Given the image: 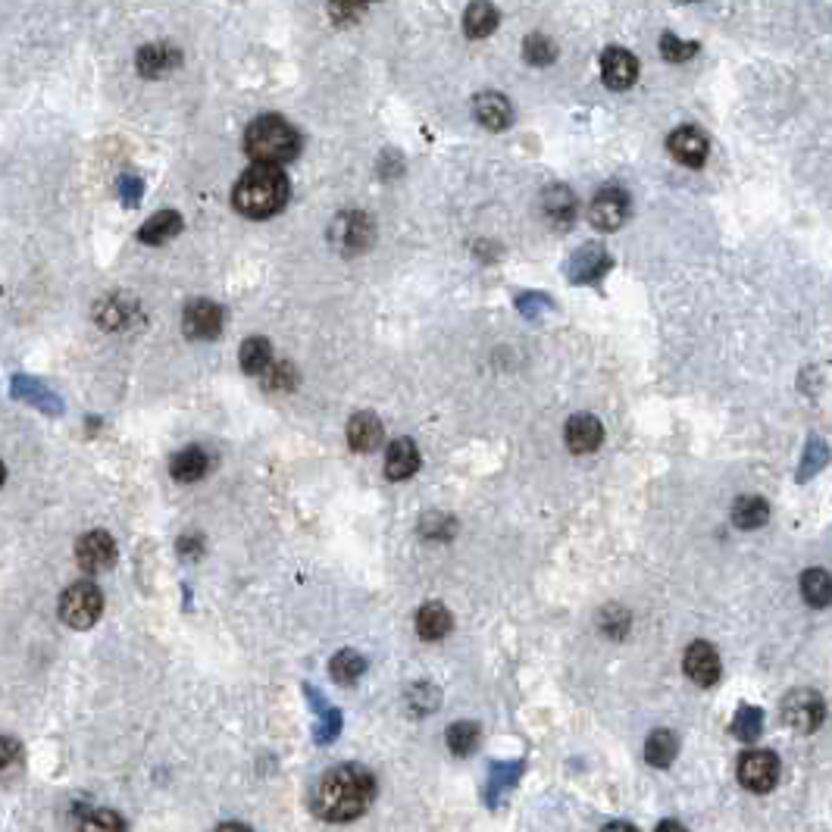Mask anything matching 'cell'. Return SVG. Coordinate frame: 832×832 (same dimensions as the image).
Listing matches in <instances>:
<instances>
[{
	"instance_id": "obj_1",
	"label": "cell",
	"mask_w": 832,
	"mask_h": 832,
	"mask_svg": "<svg viewBox=\"0 0 832 832\" xmlns=\"http://www.w3.org/2000/svg\"><path fill=\"white\" fill-rule=\"evenodd\" d=\"M376 779L366 767L345 764L320 776L313 789V811L326 823H348L357 820L366 807L373 804Z\"/></svg>"
},
{
	"instance_id": "obj_2",
	"label": "cell",
	"mask_w": 832,
	"mask_h": 832,
	"mask_svg": "<svg viewBox=\"0 0 832 832\" xmlns=\"http://www.w3.org/2000/svg\"><path fill=\"white\" fill-rule=\"evenodd\" d=\"M285 201H288V179L276 166L248 169L232 191L235 210L251 219H266V216L279 213L285 207Z\"/></svg>"
},
{
	"instance_id": "obj_3",
	"label": "cell",
	"mask_w": 832,
	"mask_h": 832,
	"mask_svg": "<svg viewBox=\"0 0 832 832\" xmlns=\"http://www.w3.org/2000/svg\"><path fill=\"white\" fill-rule=\"evenodd\" d=\"M244 151L257 166H282L288 160H295L301 151V135L282 116H260L248 126L244 135Z\"/></svg>"
},
{
	"instance_id": "obj_4",
	"label": "cell",
	"mask_w": 832,
	"mask_h": 832,
	"mask_svg": "<svg viewBox=\"0 0 832 832\" xmlns=\"http://www.w3.org/2000/svg\"><path fill=\"white\" fill-rule=\"evenodd\" d=\"M101 610H104V595L94 582L69 585V589L63 592V598H60V617L72 629L94 626L97 620H101Z\"/></svg>"
},
{
	"instance_id": "obj_5",
	"label": "cell",
	"mask_w": 832,
	"mask_h": 832,
	"mask_svg": "<svg viewBox=\"0 0 832 832\" xmlns=\"http://www.w3.org/2000/svg\"><path fill=\"white\" fill-rule=\"evenodd\" d=\"M629 216V194L623 188H601L589 207L592 226L601 232H614L626 223Z\"/></svg>"
},
{
	"instance_id": "obj_6",
	"label": "cell",
	"mask_w": 832,
	"mask_h": 832,
	"mask_svg": "<svg viewBox=\"0 0 832 832\" xmlns=\"http://www.w3.org/2000/svg\"><path fill=\"white\" fill-rule=\"evenodd\" d=\"M739 779L748 792H770L779 779V761L773 751H748L739 761Z\"/></svg>"
},
{
	"instance_id": "obj_7",
	"label": "cell",
	"mask_w": 832,
	"mask_h": 832,
	"mask_svg": "<svg viewBox=\"0 0 832 832\" xmlns=\"http://www.w3.org/2000/svg\"><path fill=\"white\" fill-rule=\"evenodd\" d=\"M782 720L798 732H814L823 723V698L811 689H798L782 701Z\"/></svg>"
},
{
	"instance_id": "obj_8",
	"label": "cell",
	"mask_w": 832,
	"mask_h": 832,
	"mask_svg": "<svg viewBox=\"0 0 832 832\" xmlns=\"http://www.w3.org/2000/svg\"><path fill=\"white\" fill-rule=\"evenodd\" d=\"M182 329L194 341L216 338L219 332H223V310H219V304H213L207 298L191 301L185 307V313H182Z\"/></svg>"
},
{
	"instance_id": "obj_9",
	"label": "cell",
	"mask_w": 832,
	"mask_h": 832,
	"mask_svg": "<svg viewBox=\"0 0 832 832\" xmlns=\"http://www.w3.org/2000/svg\"><path fill=\"white\" fill-rule=\"evenodd\" d=\"M76 560H79V567L85 573H104L113 567V560H116V545H113V538L107 532H88L79 538V545H76Z\"/></svg>"
},
{
	"instance_id": "obj_10",
	"label": "cell",
	"mask_w": 832,
	"mask_h": 832,
	"mask_svg": "<svg viewBox=\"0 0 832 832\" xmlns=\"http://www.w3.org/2000/svg\"><path fill=\"white\" fill-rule=\"evenodd\" d=\"M682 670L685 676H689L695 685H714L720 679V654L714 645H707V642H692L689 648H685V657H682Z\"/></svg>"
},
{
	"instance_id": "obj_11",
	"label": "cell",
	"mask_w": 832,
	"mask_h": 832,
	"mask_svg": "<svg viewBox=\"0 0 832 832\" xmlns=\"http://www.w3.org/2000/svg\"><path fill=\"white\" fill-rule=\"evenodd\" d=\"M332 238L338 241V248L348 251V254L366 251V248H370V241H373L370 216H366V213H341L335 219V226H332Z\"/></svg>"
},
{
	"instance_id": "obj_12",
	"label": "cell",
	"mask_w": 832,
	"mask_h": 832,
	"mask_svg": "<svg viewBox=\"0 0 832 832\" xmlns=\"http://www.w3.org/2000/svg\"><path fill=\"white\" fill-rule=\"evenodd\" d=\"M667 148H670V154H673L679 163H685V166H704L707 151H711V141L704 138L701 129L682 126V129H676V132L670 135Z\"/></svg>"
},
{
	"instance_id": "obj_13",
	"label": "cell",
	"mask_w": 832,
	"mask_h": 832,
	"mask_svg": "<svg viewBox=\"0 0 832 832\" xmlns=\"http://www.w3.org/2000/svg\"><path fill=\"white\" fill-rule=\"evenodd\" d=\"M601 76H604L607 88L623 91L639 79V63H635V57L629 51H623V47H610V51H604V57H601Z\"/></svg>"
},
{
	"instance_id": "obj_14",
	"label": "cell",
	"mask_w": 832,
	"mask_h": 832,
	"mask_svg": "<svg viewBox=\"0 0 832 832\" xmlns=\"http://www.w3.org/2000/svg\"><path fill=\"white\" fill-rule=\"evenodd\" d=\"M135 63H138V72L144 79H160L182 63V54H179V47H173V44H144L138 51V57H135Z\"/></svg>"
},
{
	"instance_id": "obj_15",
	"label": "cell",
	"mask_w": 832,
	"mask_h": 832,
	"mask_svg": "<svg viewBox=\"0 0 832 832\" xmlns=\"http://www.w3.org/2000/svg\"><path fill=\"white\" fill-rule=\"evenodd\" d=\"M564 438H567V445H570V451H573V454H592V451L601 445L604 429H601V423L595 420V416H589V413H576V416H570V423H567Z\"/></svg>"
},
{
	"instance_id": "obj_16",
	"label": "cell",
	"mask_w": 832,
	"mask_h": 832,
	"mask_svg": "<svg viewBox=\"0 0 832 832\" xmlns=\"http://www.w3.org/2000/svg\"><path fill=\"white\" fill-rule=\"evenodd\" d=\"M416 470H420V451H416V445L410 442V438H398V442H391V448L385 454V476L391 482H404Z\"/></svg>"
},
{
	"instance_id": "obj_17",
	"label": "cell",
	"mask_w": 832,
	"mask_h": 832,
	"mask_svg": "<svg viewBox=\"0 0 832 832\" xmlns=\"http://www.w3.org/2000/svg\"><path fill=\"white\" fill-rule=\"evenodd\" d=\"M473 113H476V119L482 122V126L492 129V132H504V129L510 126V122H513L510 104L504 101V94H495V91L479 94L476 104H473Z\"/></svg>"
},
{
	"instance_id": "obj_18",
	"label": "cell",
	"mask_w": 832,
	"mask_h": 832,
	"mask_svg": "<svg viewBox=\"0 0 832 832\" xmlns=\"http://www.w3.org/2000/svg\"><path fill=\"white\" fill-rule=\"evenodd\" d=\"M348 442L354 451L370 454L382 445V423L376 413H354L348 423Z\"/></svg>"
},
{
	"instance_id": "obj_19",
	"label": "cell",
	"mask_w": 832,
	"mask_h": 832,
	"mask_svg": "<svg viewBox=\"0 0 832 832\" xmlns=\"http://www.w3.org/2000/svg\"><path fill=\"white\" fill-rule=\"evenodd\" d=\"M451 614H448V607L445 604H423L420 607V614H416V632H420V639L426 642H438V639H445V635L451 632Z\"/></svg>"
},
{
	"instance_id": "obj_20",
	"label": "cell",
	"mask_w": 832,
	"mask_h": 832,
	"mask_svg": "<svg viewBox=\"0 0 832 832\" xmlns=\"http://www.w3.org/2000/svg\"><path fill=\"white\" fill-rule=\"evenodd\" d=\"M13 395L19 401H29L35 407H41L44 413H60L63 410V404H60V398L54 395V391L44 388L38 379H29V376H16L13 379Z\"/></svg>"
},
{
	"instance_id": "obj_21",
	"label": "cell",
	"mask_w": 832,
	"mask_h": 832,
	"mask_svg": "<svg viewBox=\"0 0 832 832\" xmlns=\"http://www.w3.org/2000/svg\"><path fill=\"white\" fill-rule=\"evenodd\" d=\"M179 232H182V216L176 210H160V213H154L148 223L141 226L138 238L144 244H166L169 238H176Z\"/></svg>"
},
{
	"instance_id": "obj_22",
	"label": "cell",
	"mask_w": 832,
	"mask_h": 832,
	"mask_svg": "<svg viewBox=\"0 0 832 832\" xmlns=\"http://www.w3.org/2000/svg\"><path fill=\"white\" fill-rule=\"evenodd\" d=\"M542 210H545V216L551 219L554 226H570V219L576 216V198H573V191L564 188V185L548 188L545 198H542Z\"/></svg>"
},
{
	"instance_id": "obj_23",
	"label": "cell",
	"mask_w": 832,
	"mask_h": 832,
	"mask_svg": "<svg viewBox=\"0 0 832 832\" xmlns=\"http://www.w3.org/2000/svg\"><path fill=\"white\" fill-rule=\"evenodd\" d=\"M207 467H210L207 454H204L201 448H194V445L185 448V451H179V454L173 457V463H169V470H173V479H179V482H198V479H204Z\"/></svg>"
},
{
	"instance_id": "obj_24",
	"label": "cell",
	"mask_w": 832,
	"mask_h": 832,
	"mask_svg": "<svg viewBox=\"0 0 832 832\" xmlns=\"http://www.w3.org/2000/svg\"><path fill=\"white\" fill-rule=\"evenodd\" d=\"M767 520H770V504L764 498L745 495V498H739L736 504H732V523H736L739 529H757V526H764Z\"/></svg>"
},
{
	"instance_id": "obj_25",
	"label": "cell",
	"mask_w": 832,
	"mask_h": 832,
	"mask_svg": "<svg viewBox=\"0 0 832 832\" xmlns=\"http://www.w3.org/2000/svg\"><path fill=\"white\" fill-rule=\"evenodd\" d=\"M273 366V348L266 338H248L241 345V370L251 376H263Z\"/></svg>"
},
{
	"instance_id": "obj_26",
	"label": "cell",
	"mask_w": 832,
	"mask_h": 832,
	"mask_svg": "<svg viewBox=\"0 0 832 832\" xmlns=\"http://www.w3.org/2000/svg\"><path fill=\"white\" fill-rule=\"evenodd\" d=\"M676 751H679V742H676V736H673L670 729L651 732L648 742H645V757H648L651 767H667V764H673Z\"/></svg>"
},
{
	"instance_id": "obj_27",
	"label": "cell",
	"mask_w": 832,
	"mask_h": 832,
	"mask_svg": "<svg viewBox=\"0 0 832 832\" xmlns=\"http://www.w3.org/2000/svg\"><path fill=\"white\" fill-rule=\"evenodd\" d=\"M463 29L470 38H485L498 29V10L492 4H470L463 16Z\"/></svg>"
},
{
	"instance_id": "obj_28",
	"label": "cell",
	"mask_w": 832,
	"mask_h": 832,
	"mask_svg": "<svg viewBox=\"0 0 832 832\" xmlns=\"http://www.w3.org/2000/svg\"><path fill=\"white\" fill-rule=\"evenodd\" d=\"M801 595L807 604H814V607H826L829 598H832V579L826 570H807L801 576Z\"/></svg>"
},
{
	"instance_id": "obj_29",
	"label": "cell",
	"mask_w": 832,
	"mask_h": 832,
	"mask_svg": "<svg viewBox=\"0 0 832 832\" xmlns=\"http://www.w3.org/2000/svg\"><path fill=\"white\" fill-rule=\"evenodd\" d=\"M363 670H366V660L357 651H338L332 657V664H329L332 679L341 682V685H354L363 676Z\"/></svg>"
},
{
	"instance_id": "obj_30",
	"label": "cell",
	"mask_w": 832,
	"mask_h": 832,
	"mask_svg": "<svg viewBox=\"0 0 832 832\" xmlns=\"http://www.w3.org/2000/svg\"><path fill=\"white\" fill-rule=\"evenodd\" d=\"M607 254L598 248V244H589V248L585 251H579L576 254V260H573V279L576 282H582V279H595V276H601L604 269H607Z\"/></svg>"
},
{
	"instance_id": "obj_31",
	"label": "cell",
	"mask_w": 832,
	"mask_h": 832,
	"mask_svg": "<svg viewBox=\"0 0 832 832\" xmlns=\"http://www.w3.org/2000/svg\"><path fill=\"white\" fill-rule=\"evenodd\" d=\"M523 57L532 66H548V63L557 60V44L545 35H529L526 44H523Z\"/></svg>"
},
{
	"instance_id": "obj_32",
	"label": "cell",
	"mask_w": 832,
	"mask_h": 832,
	"mask_svg": "<svg viewBox=\"0 0 832 832\" xmlns=\"http://www.w3.org/2000/svg\"><path fill=\"white\" fill-rule=\"evenodd\" d=\"M476 745H479V726L476 723L463 720V723H454L448 729V748L454 754H470Z\"/></svg>"
},
{
	"instance_id": "obj_33",
	"label": "cell",
	"mask_w": 832,
	"mask_h": 832,
	"mask_svg": "<svg viewBox=\"0 0 832 832\" xmlns=\"http://www.w3.org/2000/svg\"><path fill=\"white\" fill-rule=\"evenodd\" d=\"M660 54H664L670 63H682V60H689V57H695L698 54V44L695 41H679L676 35H664L660 38Z\"/></svg>"
},
{
	"instance_id": "obj_34",
	"label": "cell",
	"mask_w": 832,
	"mask_h": 832,
	"mask_svg": "<svg viewBox=\"0 0 832 832\" xmlns=\"http://www.w3.org/2000/svg\"><path fill=\"white\" fill-rule=\"evenodd\" d=\"M79 832H126V826L113 811H94L82 820Z\"/></svg>"
},
{
	"instance_id": "obj_35",
	"label": "cell",
	"mask_w": 832,
	"mask_h": 832,
	"mask_svg": "<svg viewBox=\"0 0 832 832\" xmlns=\"http://www.w3.org/2000/svg\"><path fill=\"white\" fill-rule=\"evenodd\" d=\"M266 385L273 388V391H288V388H295L298 382V373H295V366L291 363H276V366H269V370L263 373Z\"/></svg>"
},
{
	"instance_id": "obj_36",
	"label": "cell",
	"mask_w": 832,
	"mask_h": 832,
	"mask_svg": "<svg viewBox=\"0 0 832 832\" xmlns=\"http://www.w3.org/2000/svg\"><path fill=\"white\" fill-rule=\"evenodd\" d=\"M761 711H754V707H742L736 714V723H732V732H736L739 739H754L757 732H761Z\"/></svg>"
},
{
	"instance_id": "obj_37",
	"label": "cell",
	"mask_w": 832,
	"mask_h": 832,
	"mask_svg": "<svg viewBox=\"0 0 832 832\" xmlns=\"http://www.w3.org/2000/svg\"><path fill=\"white\" fill-rule=\"evenodd\" d=\"M22 764V748L13 739H0V779H7Z\"/></svg>"
},
{
	"instance_id": "obj_38",
	"label": "cell",
	"mask_w": 832,
	"mask_h": 832,
	"mask_svg": "<svg viewBox=\"0 0 832 832\" xmlns=\"http://www.w3.org/2000/svg\"><path fill=\"white\" fill-rule=\"evenodd\" d=\"M97 320H101V326H107V329H116V326H122L129 320V310L122 307V301L110 298L104 307H97Z\"/></svg>"
},
{
	"instance_id": "obj_39",
	"label": "cell",
	"mask_w": 832,
	"mask_h": 832,
	"mask_svg": "<svg viewBox=\"0 0 832 832\" xmlns=\"http://www.w3.org/2000/svg\"><path fill=\"white\" fill-rule=\"evenodd\" d=\"M457 523L451 517H426L423 520V535L426 538H451Z\"/></svg>"
},
{
	"instance_id": "obj_40",
	"label": "cell",
	"mask_w": 832,
	"mask_h": 832,
	"mask_svg": "<svg viewBox=\"0 0 832 832\" xmlns=\"http://www.w3.org/2000/svg\"><path fill=\"white\" fill-rule=\"evenodd\" d=\"M329 13H332V19H357V16L363 13V7H348V4H335V7H329Z\"/></svg>"
},
{
	"instance_id": "obj_41",
	"label": "cell",
	"mask_w": 832,
	"mask_h": 832,
	"mask_svg": "<svg viewBox=\"0 0 832 832\" xmlns=\"http://www.w3.org/2000/svg\"><path fill=\"white\" fill-rule=\"evenodd\" d=\"M122 194H129V204H138V194H141L138 179H132V176L122 179Z\"/></svg>"
},
{
	"instance_id": "obj_42",
	"label": "cell",
	"mask_w": 832,
	"mask_h": 832,
	"mask_svg": "<svg viewBox=\"0 0 832 832\" xmlns=\"http://www.w3.org/2000/svg\"><path fill=\"white\" fill-rule=\"evenodd\" d=\"M216 832H251L244 823H223V826H216Z\"/></svg>"
},
{
	"instance_id": "obj_43",
	"label": "cell",
	"mask_w": 832,
	"mask_h": 832,
	"mask_svg": "<svg viewBox=\"0 0 832 832\" xmlns=\"http://www.w3.org/2000/svg\"><path fill=\"white\" fill-rule=\"evenodd\" d=\"M657 832H685V829H682L676 820H667V823H660V826H657Z\"/></svg>"
},
{
	"instance_id": "obj_44",
	"label": "cell",
	"mask_w": 832,
	"mask_h": 832,
	"mask_svg": "<svg viewBox=\"0 0 832 832\" xmlns=\"http://www.w3.org/2000/svg\"><path fill=\"white\" fill-rule=\"evenodd\" d=\"M604 832H635V826H629V823H610V826H604Z\"/></svg>"
},
{
	"instance_id": "obj_45",
	"label": "cell",
	"mask_w": 832,
	"mask_h": 832,
	"mask_svg": "<svg viewBox=\"0 0 832 832\" xmlns=\"http://www.w3.org/2000/svg\"><path fill=\"white\" fill-rule=\"evenodd\" d=\"M4 476H7V470H4V463H0V482H4Z\"/></svg>"
}]
</instances>
